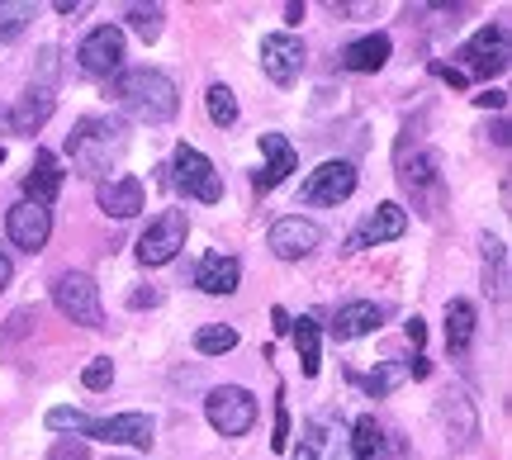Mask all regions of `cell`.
I'll return each instance as SVG.
<instances>
[{"mask_svg":"<svg viewBox=\"0 0 512 460\" xmlns=\"http://www.w3.org/2000/svg\"><path fill=\"white\" fill-rule=\"evenodd\" d=\"M271 446L280 451V456L290 451V408H285V399L275 404V437H271Z\"/></svg>","mask_w":512,"mask_h":460,"instance_id":"36","label":"cell"},{"mask_svg":"<svg viewBox=\"0 0 512 460\" xmlns=\"http://www.w3.org/2000/svg\"><path fill=\"white\" fill-rule=\"evenodd\" d=\"M48 427L53 432H67V437H86L91 432V418L81 408H48Z\"/></svg>","mask_w":512,"mask_h":460,"instance_id":"33","label":"cell"},{"mask_svg":"<svg viewBox=\"0 0 512 460\" xmlns=\"http://www.w3.org/2000/svg\"><path fill=\"white\" fill-rule=\"evenodd\" d=\"M86 437H100L110 446H138L147 451L152 446V418L147 413H114V418H91V432Z\"/></svg>","mask_w":512,"mask_h":460,"instance_id":"14","label":"cell"},{"mask_svg":"<svg viewBox=\"0 0 512 460\" xmlns=\"http://www.w3.org/2000/svg\"><path fill=\"white\" fill-rule=\"evenodd\" d=\"M384 323V309L380 304H370V299H356V304H342V309L332 313V337L337 342H356V337H366Z\"/></svg>","mask_w":512,"mask_h":460,"instance_id":"18","label":"cell"},{"mask_svg":"<svg viewBox=\"0 0 512 460\" xmlns=\"http://www.w3.org/2000/svg\"><path fill=\"white\" fill-rule=\"evenodd\" d=\"M48 460H91V446L81 442V437H57Z\"/></svg>","mask_w":512,"mask_h":460,"instance_id":"35","label":"cell"},{"mask_svg":"<svg viewBox=\"0 0 512 460\" xmlns=\"http://www.w3.org/2000/svg\"><path fill=\"white\" fill-rule=\"evenodd\" d=\"M456 57H460L456 72H465V81L470 76H498L508 67V24H484Z\"/></svg>","mask_w":512,"mask_h":460,"instance_id":"5","label":"cell"},{"mask_svg":"<svg viewBox=\"0 0 512 460\" xmlns=\"http://www.w3.org/2000/svg\"><path fill=\"white\" fill-rule=\"evenodd\" d=\"M110 380H114V361H110V356H95L91 366L81 370V385H86V389H110Z\"/></svg>","mask_w":512,"mask_h":460,"instance_id":"34","label":"cell"},{"mask_svg":"<svg viewBox=\"0 0 512 460\" xmlns=\"http://www.w3.org/2000/svg\"><path fill=\"white\" fill-rule=\"evenodd\" d=\"M5 233H10V242L24 247V252H43L48 238H53V214L38 209V204H29V200H19L15 209L5 214Z\"/></svg>","mask_w":512,"mask_h":460,"instance_id":"13","label":"cell"},{"mask_svg":"<svg viewBox=\"0 0 512 460\" xmlns=\"http://www.w3.org/2000/svg\"><path fill=\"white\" fill-rule=\"evenodd\" d=\"M124 148H128V133L110 114H91V119H81V124L67 133V157H72L76 176H86V181H100V176L124 157Z\"/></svg>","mask_w":512,"mask_h":460,"instance_id":"2","label":"cell"},{"mask_svg":"<svg viewBox=\"0 0 512 460\" xmlns=\"http://www.w3.org/2000/svg\"><path fill=\"white\" fill-rule=\"evenodd\" d=\"M242 280V266L238 257H223V252H209V257L200 261V271H195V285H200L204 295H233Z\"/></svg>","mask_w":512,"mask_h":460,"instance_id":"20","label":"cell"},{"mask_svg":"<svg viewBox=\"0 0 512 460\" xmlns=\"http://www.w3.org/2000/svg\"><path fill=\"white\" fill-rule=\"evenodd\" d=\"M403 380H408V366H403V361H380V366L361 380V389H366L370 399H384V394H394Z\"/></svg>","mask_w":512,"mask_h":460,"instance_id":"28","label":"cell"},{"mask_svg":"<svg viewBox=\"0 0 512 460\" xmlns=\"http://www.w3.org/2000/svg\"><path fill=\"white\" fill-rule=\"evenodd\" d=\"M475 105H479V110H503V105H508V95H503V91H484V95H475Z\"/></svg>","mask_w":512,"mask_h":460,"instance_id":"41","label":"cell"},{"mask_svg":"<svg viewBox=\"0 0 512 460\" xmlns=\"http://www.w3.org/2000/svg\"><path fill=\"white\" fill-rule=\"evenodd\" d=\"M290 337L294 347H299V361H304V375H318L323 370V332H318V323L313 318H299V323H290Z\"/></svg>","mask_w":512,"mask_h":460,"instance_id":"25","label":"cell"},{"mask_svg":"<svg viewBox=\"0 0 512 460\" xmlns=\"http://www.w3.org/2000/svg\"><path fill=\"white\" fill-rule=\"evenodd\" d=\"M57 190H62V166H57L53 152H38L34 166H29V176H24V195H29V204L48 209V204L57 200Z\"/></svg>","mask_w":512,"mask_h":460,"instance_id":"21","label":"cell"},{"mask_svg":"<svg viewBox=\"0 0 512 460\" xmlns=\"http://www.w3.org/2000/svg\"><path fill=\"white\" fill-rule=\"evenodd\" d=\"M100 209L110 219H133L143 209V181L138 176H110V181H100Z\"/></svg>","mask_w":512,"mask_h":460,"instance_id":"19","label":"cell"},{"mask_svg":"<svg viewBox=\"0 0 512 460\" xmlns=\"http://www.w3.org/2000/svg\"><path fill=\"white\" fill-rule=\"evenodd\" d=\"M403 185L413 195H427L432 190V204L441 200V157L437 152H418L413 162H403Z\"/></svg>","mask_w":512,"mask_h":460,"instance_id":"24","label":"cell"},{"mask_svg":"<svg viewBox=\"0 0 512 460\" xmlns=\"http://www.w3.org/2000/svg\"><path fill=\"white\" fill-rule=\"evenodd\" d=\"M124 19L143 43H157V38H162V5H128Z\"/></svg>","mask_w":512,"mask_h":460,"instance_id":"31","label":"cell"},{"mask_svg":"<svg viewBox=\"0 0 512 460\" xmlns=\"http://www.w3.org/2000/svg\"><path fill=\"white\" fill-rule=\"evenodd\" d=\"M204 413H209V427L219 437H247L256 427V399L242 385H219L209 389L204 399Z\"/></svg>","mask_w":512,"mask_h":460,"instance_id":"4","label":"cell"},{"mask_svg":"<svg viewBox=\"0 0 512 460\" xmlns=\"http://www.w3.org/2000/svg\"><path fill=\"white\" fill-rule=\"evenodd\" d=\"M171 171H176V185H181L185 195H195V200H204V204H219L223 200L219 171H214V162H209L200 148L181 143V148H176V157H171Z\"/></svg>","mask_w":512,"mask_h":460,"instance_id":"7","label":"cell"},{"mask_svg":"<svg viewBox=\"0 0 512 460\" xmlns=\"http://www.w3.org/2000/svg\"><path fill=\"white\" fill-rule=\"evenodd\" d=\"M475 304L470 299H451L446 304V351L451 356H465L470 351V342H475Z\"/></svg>","mask_w":512,"mask_h":460,"instance_id":"23","label":"cell"},{"mask_svg":"<svg viewBox=\"0 0 512 460\" xmlns=\"http://www.w3.org/2000/svg\"><path fill=\"white\" fill-rule=\"evenodd\" d=\"M299 19H304V0H290L285 5V24H299Z\"/></svg>","mask_w":512,"mask_h":460,"instance_id":"44","label":"cell"},{"mask_svg":"<svg viewBox=\"0 0 512 460\" xmlns=\"http://www.w3.org/2000/svg\"><path fill=\"white\" fill-rule=\"evenodd\" d=\"M53 10H57V15H81V10H86V5H81V0H57Z\"/></svg>","mask_w":512,"mask_h":460,"instance_id":"45","label":"cell"},{"mask_svg":"<svg viewBox=\"0 0 512 460\" xmlns=\"http://www.w3.org/2000/svg\"><path fill=\"white\" fill-rule=\"evenodd\" d=\"M53 110H57V95L48 91V86H29V91H24V100H19L15 110L5 114V119H10V129H15V133L34 138V133L43 129L48 119H53Z\"/></svg>","mask_w":512,"mask_h":460,"instance_id":"16","label":"cell"},{"mask_svg":"<svg viewBox=\"0 0 512 460\" xmlns=\"http://www.w3.org/2000/svg\"><path fill=\"white\" fill-rule=\"evenodd\" d=\"M484 290L489 295L508 290V247L498 238H484Z\"/></svg>","mask_w":512,"mask_h":460,"instance_id":"27","label":"cell"},{"mask_svg":"<svg viewBox=\"0 0 512 460\" xmlns=\"http://www.w3.org/2000/svg\"><path fill=\"white\" fill-rule=\"evenodd\" d=\"M432 72L451 86V91H465V72H456V67H446V62H432Z\"/></svg>","mask_w":512,"mask_h":460,"instance_id":"38","label":"cell"},{"mask_svg":"<svg viewBox=\"0 0 512 460\" xmlns=\"http://www.w3.org/2000/svg\"><path fill=\"white\" fill-rule=\"evenodd\" d=\"M10 280H15V261H10V252L0 247V295L10 290Z\"/></svg>","mask_w":512,"mask_h":460,"instance_id":"42","label":"cell"},{"mask_svg":"<svg viewBox=\"0 0 512 460\" xmlns=\"http://www.w3.org/2000/svg\"><path fill=\"white\" fill-rule=\"evenodd\" d=\"M356 190V166L351 162H323L318 171H309L304 176V185H299V200L304 204H342Z\"/></svg>","mask_w":512,"mask_h":460,"instance_id":"11","label":"cell"},{"mask_svg":"<svg viewBox=\"0 0 512 460\" xmlns=\"http://www.w3.org/2000/svg\"><path fill=\"white\" fill-rule=\"evenodd\" d=\"M114 100L138 124H166L181 110L176 81L166 72H157V67H128V72H119L114 76Z\"/></svg>","mask_w":512,"mask_h":460,"instance_id":"1","label":"cell"},{"mask_svg":"<svg viewBox=\"0 0 512 460\" xmlns=\"http://www.w3.org/2000/svg\"><path fill=\"white\" fill-rule=\"evenodd\" d=\"M261 152H266V166L256 171V190H275L299 166V152L290 148L285 133H261Z\"/></svg>","mask_w":512,"mask_h":460,"instance_id":"17","label":"cell"},{"mask_svg":"<svg viewBox=\"0 0 512 460\" xmlns=\"http://www.w3.org/2000/svg\"><path fill=\"white\" fill-rule=\"evenodd\" d=\"M304 451L313 460H351V437L342 432V423L332 413H318L304 427Z\"/></svg>","mask_w":512,"mask_h":460,"instance_id":"15","label":"cell"},{"mask_svg":"<svg viewBox=\"0 0 512 460\" xmlns=\"http://www.w3.org/2000/svg\"><path fill=\"white\" fill-rule=\"evenodd\" d=\"M389 53H394L389 34H366V38H356V43H347L337 62H342L347 72H380L384 62H389Z\"/></svg>","mask_w":512,"mask_h":460,"instance_id":"22","label":"cell"},{"mask_svg":"<svg viewBox=\"0 0 512 460\" xmlns=\"http://www.w3.org/2000/svg\"><path fill=\"white\" fill-rule=\"evenodd\" d=\"M128 304H133V309H152V304H162V290H133Z\"/></svg>","mask_w":512,"mask_h":460,"instance_id":"39","label":"cell"},{"mask_svg":"<svg viewBox=\"0 0 512 460\" xmlns=\"http://www.w3.org/2000/svg\"><path fill=\"white\" fill-rule=\"evenodd\" d=\"M261 72L271 76L275 86H290L304 72V43L294 34H266L261 38Z\"/></svg>","mask_w":512,"mask_h":460,"instance_id":"12","label":"cell"},{"mask_svg":"<svg viewBox=\"0 0 512 460\" xmlns=\"http://www.w3.org/2000/svg\"><path fill=\"white\" fill-rule=\"evenodd\" d=\"M53 304L62 318H72L81 328H105V309H100V285L86 271H62L53 280Z\"/></svg>","mask_w":512,"mask_h":460,"instance_id":"3","label":"cell"},{"mask_svg":"<svg viewBox=\"0 0 512 460\" xmlns=\"http://www.w3.org/2000/svg\"><path fill=\"white\" fill-rule=\"evenodd\" d=\"M0 166H5V148H0Z\"/></svg>","mask_w":512,"mask_h":460,"instance_id":"47","label":"cell"},{"mask_svg":"<svg viewBox=\"0 0 512 460\" xmlns=\"http://www.w3.org/2000/svg\"><path fill=\"white\" fill-rule=\"evenodd\" d=\"M233 347H238V328H228V323H209V328L195 332V351L200 356H228Z\"/></svg>","mask_w":512,"mask_h":460,"instance_id":"30","label":"cell"},{"mask_svg":"<svg viewBox=\"0 0 512 460\" xmlns=\"http://www.w3.org/2000/svg\"><path fill=\"white\" fill-rule=\"evenodd\" d=\"M185 233H190V223H185L181 209H162L138 238V261L143 266H166L185 247Z\"/></svg>","mask_w":512,"mask_h":460,"instance_id":"6","label":"cell"},{"mask_svg":"<svg viewBox=\"0 0 512 460\" xmlns=\"http://www.w3.org/2000/svg\"><path fill=\"white\" fill-rule=\"evenodd\" d=\"M408 233V214H403V204L384 200L375 204L366 219L356 223V233L347 238V252H366V247H380V242H394Z\"/></svg>","mask_w":512,"mask_h":460,"instance_id":"10","label":"cell"},{"mask_svg":"<svg viewBox=\"0 0 512 460\" xmlns=\"http://www.w3.org/2000/svg\"><path fill=\"white\" fill-rule=\"evenodd\" d=\"M318 242H323V228L313 219H299V214H290V219H275L271 233H266V247H271L280 261H304L318 252Z\"/></svg>","mask_w":512,"mask_h":460,"instance_id":"9","label":"cell"},{"mask_svg":"<svg viewBox=\"0 0 512 460\" xmlns=\"http://www.w3.org/2000/svg\"><path fill=\"white\" fill-rule=\"evenodd\" d=\"M351 460H384V427L370 413L351 427Z\"/></svg>","mask_w":512,"mask_h":460,"instance_id":"26","label":"cell"},{"mask_svg":"<svg viewBox=\"0 0 512 460\" xmlns=\"http://www.w3.org/2000/svg\"><path fill=\"white\" fill-rule=\"evenodd\" d=\"M38 72H43V81L57 76V48H43V53H38Z\"/></svg>","mask_w":512,"mask_h":460,"instance_id":"40","label":"cell"},{"mask_svg":"<svg viewBox=\"0 0 512 460\" xmlns=\"http://www.w3.org/2000/svg\"><path fill=\"white\" fill-rule=\"evenodd\" d=\"M271 318H275V332H290V313H285V309H275Z\"/></svg>","mask_w":512,"mask_h":460,"instance_id":"46","label":"cell"},{"mask_svg":"<svg viewBox=\"0 0 512 460\" xmlns=\"http://www.w3.org/2000/svg\"><path fill=\"white\" fill-rule=\"evenodd\" d=\"M408 342H413V347H422V342H427V328H422V318H408Z\"/></svg>","mask_w":512,"mask_h":460,"instance_id":"43","label":"cell"},{"mask_svg":"<svg viewBox=\"0 0 512 460\" xmlns=\"http://www.w3.org/2000/svg\"><path fill=\"white\" fill-rule=\"evenodd\" d=\"M76 62H81L86 76H119L124 72V34L114 24H95L91 34L81 38Z\"/></svg>","mask_w":512,"mask_h":460,"instance_id":"8","label":"cell"},{"mask_svg":"<svg viewBox=\"0 0 512 460\" xmlns=\"http://www.w3.org/2000/svg\"><path fill=\"white\" fill-rule=\"evenodd\" d=\"M29 323H38V313L34 309H15L10 313V328H5V342H15L19 332H29Z\"/></svg>","mask_w":512,"mask_h":460,"instance_id":"37","label":"cell"},{"mask_svg":"<svg viewBox=\"0 0 512 460\" xmlns=\"http://www.w3.org/2000/svg\"><path fill=\"white\" fill-rule=\"evenodd\" d=\"M29 19H34V5L29 0H0V43H10L29 29Z\"/></svg>","mask_w":512,"mask_h":460,"instance_id":"32","label":"cell"},{"mask_svg":"<svg viewBox=\"0 0 512 460\" xmlns=\"http://www.w3.org/2000/svg\"><path fill=\"white\" fill-rule=\"evenodd\" d=\"M204 110H209V119H214L219 129H233V124H238V95L228 91L223 81H214V86L204 91Z\"/></svg>","mask_w":512,"mask_h":460,"instance_id":"29","label":"cell"}]
</instances>
